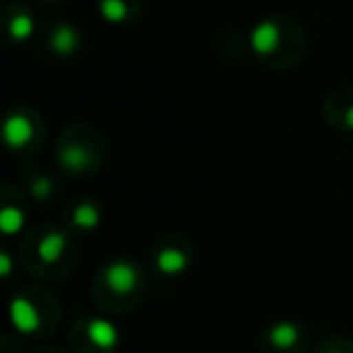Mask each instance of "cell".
I'll return each instance as SVG.
<instances>
[{
	"instance_id": "cell-1",
	"label": "cell",
	"mask_w": 353,
	"mask_h": 353,
	"mask_svg": "<svg viewBox=\"0 0 353 353\" xmlns=\"http://www.w3.org/2000/svg\"><path fill=\"white\" fill-rule=\"evenodd\" d=\"M148 288L145 271L128 256H117L94 274V303L107 312H128L143 300Z\"/></svg>"
},
{
	"instance_id": "cell-2",
	"label": "cell",
	"mask_w": 353,
	"mask_h": 353,
	"mask_svg": "<svg viewBox=\"0 0 353 353\" xmlns=\"http://www.w3.org/2000/svg\"><path fill=\"white\" fill-rule=\"evenodd\" d=\"M22 261L30 269V274L46 281L63 279L75 261V250L70 235L63 228H41L34 235L27 237L22 245Z\"/></svg>"
},
{
	"instance_id": "cell-3",
	"label": "cell",
	"mask_w": 353,
	"mask_h": 353,
	"mask_svg": "<svg viewBox=\"0 0 353 353\" xmlns=\"http://www.w3.org/2000/svg\"><path fill=\"white\" fill-rule=\"evenodd\" d=\"M56 160L65 174H92L102 167L104 160L102 136L85 123H75V126L65 128L61 141L56 143Z\"/></svg>"
},
{
	"instance_id": "cell-4",
	"label": "cell",
	"mask_w": 353,
	"mask_h": 353,
	"mask_svg": "<svg viewBox=\"0 0 353 353\" xmlns=\"http://www.w3.org/2000/svg\"><path fill=\"white\" fill-rule=\"evenodd\" d=\"M61 307L49 293L25 288L10 303V322L22 336H46L59 324Z\"/></svg>"
},
{
	"instance_id": "cell-5",
	"label": "cell",
	"mask_w": 353,
	"mask_h": 353,
	"mask_svg": "<svg viewBox=\"0 0 353 353\" xmlns=\"http://www.w3.org/2000/svg\"><path fill=\"white\" fill-rule=\"evenodd\" d=\"M119 343V327L107 317H83L70 334V346L75 353H114Z\"/></svg>"
},
{
	"instance_id": "cell-6",
	"label": "cell",
	"mask_w": 353,
	"mask_h": 353,
	"mask_svg": "<svg viewBox=\"0 0 353 353\" xmlns=\"http://www.w3.org/2000/svg\"><path fill=\"white\" fill-rule=\"evenodd\" d=\"M44 138V126L41 119L30 109H12L3 121V141L6 148L17 155H30L41 145Z\"/></svg>"
},
{
	"instance_id": "cell-7",
	"label": "cell",
	"mask_w": 353,
	"mask_h": 353,
	"mask_svg": "<svg viewBox=\"0 0 353 353\" xmlns=\"http://www.w3.org/2000/svg\"><path fill=\"white\" fill-rule=\"evenodd\" d=\"M152 269L162 279H179L184 276L194 264V247L187 237L170 235L160 237L150 250Z\"/></svg>"
},
{
	"instance_id": "cell-8",
	"label": "cell",
	"mask_w": 353,
	"mask_h": 353,
	"mask_svg": "<svg viewBox=\"0 0 353 353\" xmlns=\"http://www.w3.org/2000/svg\"><path fill=\"white\" fill-rule=\"evenodd\" d=\"M307 351V332L298 322H276L261 334V353H305Z\"/></svg>"
},
{
	"instance_id": "cell-9",
	"label": "cell",
	"mask_w": 353,
	"mask_h": 353,
	"mask_svg": "<svg viewBox=\"0 0 353 353\" xmlns=\"http://www.w3.org/2000/svg\"><path fill=\"white\" fill-rule=\"evenodd\" d=\"M102 223V208L94 199H75L65 211V225L75 232H92Z\"/></svg>"
},
{
	"instance_id": "cell-10",
	"label": "cell",
	"mask_w": 353,
	"mask_h": 353,
	"mask_svg": "<svg viewBox=\"0 0 353 353\" xmlns=\"http://www.w3.org/2000/svg\"><path fill=\"white\" fill-rule=\"evenodd\" d=\"M250 46L256 56L269 59L281 49V27L274 20H261L250 34Z\"/></svg>"
},
{
	"instance_id": "cell-11",
	"label": "cell",
	"mask_w": 353,
	"mask_h": 353,
	"mask_svg": "<svg viewBox=\"0 0 353 353\" xmlns=\"http://www.w3.org/2000/svg\"><path fill=\"white\" fill-rule=\"evenodd\" d=\"M49 46L56 56H73L80 49V34L73 25H56L49 37Z\"/></svg>"
},
{
	"instance_id": "cell-12",
	"label": "cell",
	"mask_w": 353,
	"mask_h": 353,
	"mask_svg": "<svg viewBox=\"0 0 353 353\" xmlns=\"http://www.w3.org/2000/svg\"><path fill=\"white\" fill-rule=\"evenodd\" d=\"M25 184H27V192H30V196L34 199V201H39V203L51 201V199L56 196V192H59V187H56L54 179H51V176L46 174V172H41V170L27 172Z\"/></svg>"
},
{
	"instance_id": "cell-13",
	"label": "cell",
	"mask_w": 353,
	"mask_h": 353,
	"mask_svg": "<svg viewBox=\"0 0 353 353\" xmlns=\"http://www.w3.org/2000/svg\"><path fill=\"white\" fill-rule=\"evenodd\" d=\"M25 208L20 203L6 201L3 203V211H0V230L6 232L8 237L17 235L25 228Z\"/></svg>"
},
{
	"instance_id": "cell-14",
	"label": "cell",
	"mask_w": 353,
	"mask_h": 353,
	"mask_svg": "<svg viewBox=\"0 0 353 353\" xmlns=\"http://www.w3.org/2000/svg\"><path fill=\"white\" fill-rule=\"evenodd\" d=\"M8 32L15 41H27L34 34V20H32L27 12H17L15 17H10L8 22Z\"/></svg>"
},
{
	"instance_id": "cell-15",
	"label": "cell",
	"mask_w": 353,
	"mask_h": 353,
	"mask_svg": "<svg viewBox=\"0 0 353 353\" xmlns=\"http://www.w3.org/2000/svg\"><path fill=\"white\" fill-rule=\"evenodd\" d=\"M99 12L107 22L119 25V22L128 20V6L123 0H99Z\"/></svg>"
},
{
	"instance_id": "cell-16",
	"label": "cell",
	"mask_w": 353,
	"mask_h": 353,
	"mask_svg": "<svg viewBox=\"0 0 353 353\" xmlns=\"http://www.w3.org/2000/svg\"><path fill=\"white\" fill-rule=\"evenodd\" d=\"M314 353H353V341L343 336H327L317 343Z\"/></svg>"
},
{
	"instance_id": "cell-17",
	"label": "cell",
	"mask_w": 353,
	"mask_h": 353,
	"mask_svg": "<svg viewBox=\"0 0 353 353\" xmlns=\"http://www.w3.org/2000/svg\"><path fill=\"white\" fill-rule=\"evenodd\" d=\"M329 119H332V123L336 128L353 131V92H348V102L339 112H329Z\"/></svg>"
},
{
	"instance_id": "cell-18",
	"label": "cell",
	"mask_w": 353,
	"mask_h": 353,
	"mask_svg": "<svg viewBox=\"0 0 353 353\" xmlns=\"http://www.w3.org/2000/svg\"><path fill=\"white\" fill-rule=\"evenodd\" d=\"M0 264H3V279H10V266H12V259L8 252H3L0 254Z\"/></svg>"
},
{
	"instance_id": "cell-19",
	"label": "cell",
	"mask_w": 353,
	"mask_h": 353,
	"mask_svg": "<svg viewBox=\"0 0 353 353\" xmlns=\"http://www.w3.org/2000/svg\"><path fill=\"white\" fill-rule=\"evenodd\" d=\"M37 353H61V351H56V348H41V351H37Z\"/></svg>"
}]
</instances>
